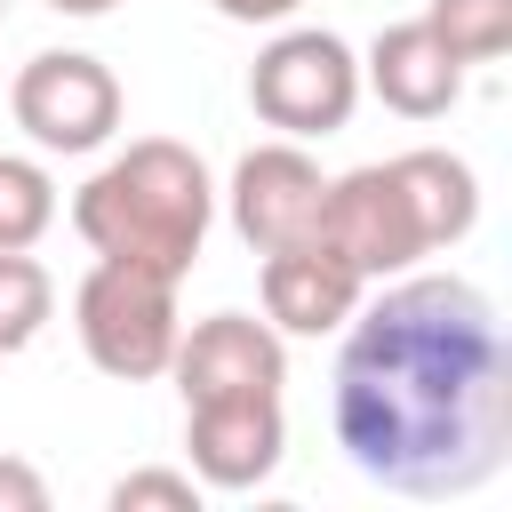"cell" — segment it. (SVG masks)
<instances>
[{"label":"cell","mask_w":512,"mask_h":512,"mask_svg":"<svg viewBox=\"0 0 512 512\" xmlns=\"http://www.w3.org/2000/svg\"><path fill=\"white\" fill-rule=\"evenodd\" d=\"M424 24L440 32V48L472 72V64H496L512 48V0H424Z\"/></svg>","instance_id":"4fadbf2b"},{"label":"cell","mask_w":512,"mask_h":512,"mask_svg":"<svg viewBox=\"0 0 512 512\" xmlns=\"http://www.w3.org/2000/svg\"><path fill=\"white\" fill-rule=\"evenodd\" d=\"M184 456L192 480L216 496L264 488L288 456V408L280 392H240V400H184Z\"/></svg>","instance_id":"ba28073f"},{"label":"cell","mask_w":512,"mask_h":512,"mask_svg":"<svg viewBox=\"0 0 512 512\" xmlns=\"http://www.w3.org/2000/svg\"><path fill=\"white\" fill-rule=\"evenodd\" d=\"M208 224H216V176L176 136H136L128 152H112L72 192V232L96 256L144 264V272H168V280H184L200 264Z\"/></svg>","instance_id":"3957f363"},{"label":"cell","mask_w":512,"mask_h":512,"mask_svg":"<svg viewBox=\"0 0 512 512\" xmlns=\"http://www.w3.org/2000/svg\"><path fill=\"white\" fill-rule=\"evenodd\" d=\"M48 8H56V16H112L120 0H48Z\"/></svg>","instance_id":"ac0fdd59"},{"label":"cell","mask_w":512,"mask_h":512,"mask_svg":"<svg viewBox=\"0 0 512 512\" xmlns=\"http://www.w3.org/2000/svg\"><path fill=\"white\" fill-rule=\"evenodd\" d=\"M200 480L192 472H168V464H144V472H120L112 480V512H200Z\"/></svg>","instance_id":"9a60e30c"},{"label":"cell","mask_w":512,"mask_h":512,"mask_svg":"<svg viewBox=\"0 0 512 512\" xmlns=\"http://www.w3.org/2000/svg\"><path fill=\"white\" fill-rule=\"evenodd\" d=\"M472 224H480V176H472V160H456L440 144L344 168V176H328V200H320V240L360 280L416 272L432 248H456Z\"/></svg>","instance_id":"7a4b0ae2"},{"label":"cell","mask_w":512,"mask_h":512,"mask_svg":"<svg viewBox=\"0 0 512 512\" xmlns=\"http://www.w3.org/2000/svg\"><path fill=\"white\" fill-rule=\"evenodd\" d=\"M8 112H16V128H24L40 152H64V160H72V152L112 144L128 96H120V80H112L104 56H88V48H40V56L16 64Z\"/></svg>","instance_id":"8992f818"},{"label":"cell","mask_w":512,"mask_h":512,"mask_svg":"<svg viewBox=\"0 0 512 512\" xmlns=\"http://www.w3.org/2000/svg\"><path fill=\"white\" fill-rule=\"evenodd\" d=\"M248 104L264 128L312 144V136H336L352 112H360V56L320 32V24H288L256 48L248 64Z\"/></svg>","instance_id":"5b68a950"},{"label":"cell","mask_w":512,"mask_h":512,"mask_svg":"<svg viewBox=\"0 0 512 512\" xmlns=\"http://www.w3.org/2000/svg\"><path fill=\"white\" fill-rule=\"evenodd\" d=\"M328 424L360 480L440 504L512 456V344L496 296L464 272H392L336 328Z\"/></svg>","instance_id":"6da1fadb"},{"label":"cell","mask_w":512,"mask_h":512,"mask_svg":"<svg viewBox=\"0 0 512 512\" xmlns=\"http://www.w3.org/2000/svg\"><path fill=\"white\" fill-rule=\"evenodd\" d=\"M0 512H48V480L24 456H0Z\"/></svg>","instance_id":"2e32d148"},{"label":"cell","mask_w":512,"mask_h":512,"mask_svg":"<svg viewBox=\"0 0 512 512\" xmlns=\"http://www.w3.org/2000/svg\"><path fill=\"white\" fill-rule=\"evenodd\" d=\"M256 296H264V320L280 336H336L352 320V304L368 296V280L328 240H296V248H272L256 264Z\"/></svg>","instance_id":"30bf717a"},{"label":"cell","mask_w":512,"mask_h":512,"mask_svg":"<svg viewBox=\"0 0 512 512\" xmlns=\"http://www.w3.org/2000/svg\"><path fill=\"white\" fill-rule=\"evenodd\" d=\"M56 320V280L32 248H0V360L40 344V328Z\"/></svg>","instance_id":"7c38bea8"},{"label":"cell","mask_w":512,"mask_h":512,"mask_svg":"<svg viewBox=\"0 0 512 512\" xmlns=\"http://www.w3.org/2000/svg\"><path fill=\"white\" fill-rule=\"evenodd\" d=\"M208 8H216L224 24H288L304 0H208Z\"/></svg>","instance_id":"e0dca14e"},{"label":"cell","mask_w":512,"mask_h":512,"mask_svg":"<svg viewBox=\"0 0 512 512\" xmlns=\"http://www.w3.org/2000/svg\"><path fill=\"white\" fill-rule=\"evenodd\" d=\"M216 200H224L232 232H240L256 256H272V248L320 240L328 176H320V160H312L296 136H280V144H248V152L232 160V184H224Z\"/></svg>","instance_id":"52a82bcc"},{"label":"cell","mask_w":512,"mask_h":512,"mask_svg":"<svg viewBox=\"0 0 512 512\" xmlns=\"http://www.w3.org/2000/svg\"><path fill=\"white\" fill-rule=\"evenodd\" d=\"M72 336L88 352V368H104L112 384H152L168 376V352L184 336V312H176V280L168 272H144V264H112L96 256L72 288Z\"/></svg>","instance_id":"277c9868"},{"label":"cell","mask_w":512,"mask_h":512,"mask_svg":"<svg viewBox=\"0 0 512 512\" xmlns=\"http://www.w3.org/2000/svg\"><path fill=\"white\" fill-rule=\"evenodd\" d=\"M56 224V176L32 152H0V248H40Z\"/></svg>","instance_id":"5bb4252c"},{"label":"cell","mask_w":512,"mask_h":512,"mask_svg":"<svg viewBox=\"0 0 512 512\" xmlns=\"http://www.w3.org/2000/svg\"><path fill=\"white\" fill-rule=\"evenodd\" d=\"M0 16H8V0H0Z\"/></svg>","instance_id":"d6986e66"},{"label":"cell","mask_w":512,"mask_h":512,"mask_svg":"<svg viewBox=\"0 0 512 512\" xmlns=\"http://www.w3.org/2000/svg\"><path fill=\"white\" fill-rule=\"evenodd\" d=\"M360 88H368L384 112H400V120H440V112H456V96H464V64L440 48V32H432L424 16H408V24H384V32L368 40Z\"/></svg>","instance_id":"8fae6325"},{"label":"cell","mask_w":512,"mask_h":512,"mask_svg":"<svg viewBox=\"0 0 512 512\" xmlns=\"http://www.w3.org/2000/svg\"><path fill=\"white\" fill-rule=\"evenodd\" d=\"M168 376L184 400H240V392H280L288 384V336L256 312H208L176 336Z\"/></svg>","instance_id":"9c48e42d"}]
</instances>
